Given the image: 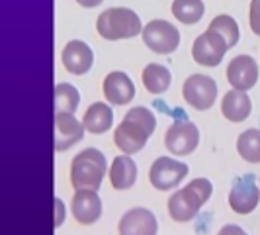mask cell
Instances as JSON below:
<instances>
[{"mask_svg": "<svg viewBox=\"0 0 260 235\" xmlns=\"http://www.w3.org/2000/svg\"><path fill=\"white\" fill-rule=\"evenodd\" d=\"M155 128L156 120L153 112L143 106H137V108H131L123 118V122L116 128L114 141L117 149H121L125 155H133L143 149Z\"/></svg>", "mask_w": 260, "mask_h": 235, "instance_id": "6da1fadb", "label": "cell"}, {"mask_svg": "<svg viewBox=\"0 0 260 235\" xmlns=\"http://www.w3.org/2000/svg\"><path fill=\"white\" fill-rule=\"evenodd\" d=\"M213 186L208 179H196L169 198V214L174 222H190L209 200Z\"/></svg>", "mask_w": 260, "mask_h": 235, "instance_id": "7a4b0ae2", "label": "cell"}, {"mask_svg": "<svg viewBox=\"0 0 260 235\" xmlns=\"http://www.w3.org/2000/svg\"><path fill=\"white\" fill-rule=\"evenodd\" d=\"M106 157L98 149L80 151L71 165V183L75 190H98L106 174Z\"/></svg>", "mask_w": 260, "mask_h": 235, "instance_id": "3957f363", "label": "cell"}, {"mask_svg": "<svg viewBox=\"0 0 260 235\" xmlns=\"http://www.w3.org/2000/svg\"><path fill=\"white\" fill-rule=\"evenodd\" d=\"M96 30L108 41L135 38L141 34V20L129 8H110L98 16Z\"/></svg>", "mask_w": 260, "mask_h": 235, "instance_id": "277c9868", "label": "cell"}, {"mask_svg": "<svg viewBox=\"0 0 260 235\" xmlns=\"http://www.w3.org/2000/svg\"><path fill=\"white\" fill-rule=\"evenodd\" d=\"M143 41L151 51L158 55H169L176 51L180 43V34L167 20H153L143 27Z\"/></svg>", "mask_w": 260, "mask_h": 235, "instance_id": "5b68a950", "label": "cell"}, {"mask_svg": "<svg viewBox=\"0 0 260 235\" xmlns=\"http://www.w3.org/2000/svg\"><path fill=\"white\" fill-rule=\"evenodd\" d=\"M184 100L196 110H209L217 98V82L208 75H192L184 80Z\"/></svg>", "mask_w": 260, "mask_h": 235, "instance_id": "8992f818", "label": "cell"}, {"mask_svg": "<svg viewBox=\"0 0 260 235\" xmlns=\"http://www.w3.org/2000/svg\"><path fill=\"white\" fill-rule=\"evenodd\" d=\"M229 49L227 41L215 34V32H204L202 36H198L192 45V57L198 65L204 67H217L225 57V53Z\"/></svg>", "mask_w": 260, "mask_h": 235, "instance_id": "52a82bcc", "label": "cell"}, {"mask_svg": "<svg viewBox=\"0 0 260 235\" xmlns=\"http://www.w3.org/2000/svg\"><path fill=\"white\" fill-rule=\"evenodd\" d=\"M200 143V131L188 120H176L165 135V145L174 155H190Z\"/></svg>", "mask_w": 260, "mask_h": 235, "instance_id": "ba28073f", "label": "cell"}, {"mask_svg": "<svg viewBox=\"0 0 260 235\" xmlns=\"http://www.w3.org/2000/svg\"><path fill=\"white\" fill-rule=\"evenodd\" d=\"M186 174H188V165H184L180 161H174L170 157H158L149 170L151 184L156 190L174 188L176 184H180V181H184Z\"/></svg>", "mask_w": 260, "mask_h": 235, "instance_id": "9c48e42d", "label": "cell"}, {"mask_svg": "<svg viewBox=\"0 0 260 235\" xmlns=\"http://www.w3.org/2000/svg\"><path fill=\"white\" fill-rule=\"evenodd\" d=\"M260 190L254 184V177L252 174H243L235 181L231 194H229V206L237 212V214H250L252 210L258 206Z\"/></svg>", "mask_w": 260, "mask_h": 235, "instance_id": "30bf717a", "label": "cell"}, {"mask_svg": "<svg viewBox=\"0 0 260 235\" xmlns=\"http://www.w3.org/2000/svg\"><path fill=\"white\" fill-rule=\"evenodd\" d=\"M227 80L237 91H250L258 80V65L250 55H239L227 67Z\"/></svg>", "mask_w": 260, "mask_h": 235, "instance_id": "8fae6325", "label": "cell"}, {"mask_svg": "<svg viewBox=\"0 0 260 235\" xmlns=\"http://www.w3.org/2000/svg\"><path fill=\"white\" fill-rule=\"evenodd\" d=\"M84 124L73 114H55V151H67L84 137Z\"/></svg>", "mask_w": 260, "mask_h": 235, "instance_id": "7c38bea8", "label": "cell"}, {"mask_svg": "<svg viewBox=\"0 0 260 235\" xmlns=\"http://www.w3.org/2000/svg\"><path fill=\"white\" fill-rule=\"evenodd\" d=\"M61 61L69 73L73 75H84L88 73L94 65V53L92 49L80 39H73L69 41L65 47H63V53H61Z\"/></svg>", "mask_w": 260, "mask_h": 235, "instance_id": "4fadbf2b", "label": "cell"}, {"mask_svg": "<svg viewBox=\"0 0 260 235\" xmlns=\"http://www.w3.org/2000/svg\"><path fill=\"white\" fill-rule=\"evenodd\" d=\"M73 216L78 223L90 225L102 216V200L96 190H77L73 196Z\"/></svg>", "mask_w": 260, "mask_h": 235, "instance_id": "5bb4252c", "label": "cell"}, {"mask_svg": "<svg viewBox=\"0 0 260 235\" xmlns=\"http://www.w3.org/2000/svg\"><path fill=\"white\" fill-rule=\"evenodd\" d=\"M156 218L145 208L129 210L119 220V235H156Z\"/></svg>", "mask_w": 260, "mask_h": 235, "instance_id": "9a60e30c", "label": "cell"}, {"mask_svg": "<svg viewBox=\"0 0 260 235\" xmlns=\"http://www.w3.org/2000/svg\"><path fill=\"white\" fill-rule=\"evenodd\" d=\"M104 96L110 104L123 106L133 100L135 96V86H133V80H131L125 73L121 71H114L104 78Z\"/></svg>", "mask_w": 260, "mask_h": 235, "instance_id": "2e32d148", "label": "cell"}, {"mask_svg": "<svg viewBox=\"0 0 260 235\" xmlns=\"http://www.w3.org/2000/svg\"><path fill=\"white\" fill-rule=\"evenodd\" d=\"M137 181V165L129 155H119L112 161L110 183L116 190H129Z\"/></svg>", "mask_w": 260, "mask_h": 235, "instance_id": "e0dca14e", "label": "cell"}, {"mask_svg": "<svg viewBox=\"0 0 260 235\" xmlns=\"http://www.w3.org/2000/svg\"><path fill=\"white\" fill-rule=\"evenodd\" d=\"M250 110H252V104H250V98L247 96L245 91L233 89L223 96L221 112L229 122H235V124L245 122L250 116Z\"/></svg>", "mask_w": 260, "mask_h": 235, "instance_id": "ac0fdd59", "label": "cell"}, {"mask_svg": "<svg viewBox=\"0 0 260 235\" xmlns=\"http://www.w3.org/2000/svg\"><path fill=\"white\" fill-rule=\"evenodd\" d=\"M82 124H84V128L90 133H104L114 124V112L104 102H94L86 110V114L82 118Z\"/></svg>", "mask_w": 260, "mask_h": 235, "instance_id": "d6986e66", "label": "cell"}, {"mask_svg": "<svg viewBox=\"0 0 260 235\" xmlns=\"http://www.w3.org/2000/svg\"><path fill=\"white\" fill-rule=\"evenodd\" d=\"M143 84L145 89L151 92V94H162V92L169 91L170 86V71L165 65H156V63H151V65L145 67L143 75Z\"/></svg>", "mask_w": 260, "mask_h": 235, "instance_id": "ffe728a7", "label": "cell"}, {"mask_svg": "<svg viewBox=\"0 0 260 235\" xmlns=\"http://www.w3.org/2000/svg\"><path fill=\"white\" fill-rule=\"evenodd\" d=\"M172 14L178 22H182L186 26H194L204 18L206 6H204L202 0H174L172 2Z\"/></svg>", "mask_w": 260, "mask_h": 235, "instance_id": "44dd1931", "label": "cell"}, {"mask_svg": "<svg viewBox=\"0 0 260 235\" xmlns=\"http://www.w3.org/2000/svg\"><path fill=\"white\" fill-rule=\"evenodd\" d=\"M78 102L80 94L73 84L61 82L55 86V114H73L78 108Z\"/></svg>", "mask_w": 260, "mask_h": 235, "instance_id": "7402d4cb", "label": "cell"}, {"mask_svg": "<svg viewBox=\"0 0 260 235\" xmlns=\"http://www.w3.org/2000/svg\"><path fill=\"white\" fill-rule=\"evenodd\" d=\"M237 151L247 163H260V130L243 131L237 139Z\"/></svg>", "mask_w": 260, "mask_h": 235, "instance_id": "603a6c76", "label": "cell"}, {"mask_svg": "<svg viewBox=\"0 0 260 235\" xmlns=\"http://www.w3.org/2000/svg\"><path fill=\"white\" fill-rule=\"evenodd\" d=\"M208 30L215 32V34H219V36L227 41L229 49L239 43V26H237V20L231 18V16H227V14L215 16V18L211 20V24H209Z\"/></svg>", "mask_w": 260, "mask_h": 235, "instance_id": "cb8c5ba5", "label": "cell"}, {"mask_svg": "<svg viewBox=\"0 0 260 235\" xmlns=\"http://www.w3.org/2000/svg\"><path fill=\"white\" fill-rule=\"evenodd\" d=\"M248 26L252 30V34L260 36V0L250 2V10H248Z\"/></svg>", "mask_w": 260, "mask_h": 235, "instance_id": "d4e9b609", "label": "cell"}, {"mask_svg": "<svg viewBox=\"0 0 260 235\" xmlns=\"http://www.w3.org/2000/svg\"><path fill=\"white\" fill-rule=\"evenodd\" d=\"M78 4L82 6V8H94V6H98V4H102L104 0H77Z\"/></svg>", "mask_w": 260, "mask_h": 235, "instance_id": "484cf974", "label": "cell"}]
</instances>
